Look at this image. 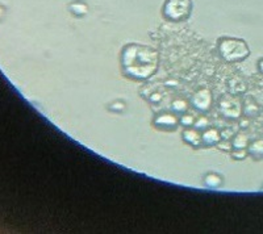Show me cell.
I'll return each instance as SVG.
<instances>
[{
    "mask_svg": "<svg viewBox=\"0 0 263 234\" xmlns=\"http://www.w3.org/2000/svg\"><path fill=\"white\" fill-rule=\"evenodd\" d=\"M191 11L190 0H167L163 8L165 16L170 20H183Z\"/></svg>",
    "mask_w": 263,
    "mask_h": 234,
    "instance_id": "6da1fadb",
    "label": "cell"
},
{
    "mask_svg": "<svg viewBox=\"0 0 263 234\" xmlns=\"http://www.w3.org/2000/svg\"><path fill=\"white\" fill-rule=\"evenodd\" d=\"M70 11L73 12L75 16H83L87 13V7H86L83 3H79V1H75L70 5Z\"/></svg>",
    "mask_w": 263,
    "mask_h": 234,
    "instance_id": "7a4b0ae2",
    "label": "cell"
},
{
    "mask_svg": "<svg viewBox=\"0 0 263 234\" xmlns=\"http://www.w3.org/2000/svg\"><path fill=\"white\" fill-rule=\"evenodd\" d=\"M261 69H262V71H263V62L261 63Z\"/></svg>",
    "mask_w": 263,
    "mask_h": 234,
    "instance_id": "3957f363",
    "label": "cell"
}]
</instances>
